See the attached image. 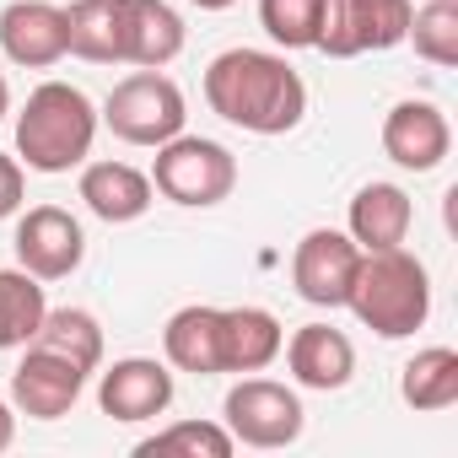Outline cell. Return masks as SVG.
Listing matches in <instances>:
<instances>
[{
  "mask_svg": "<svg viewBox=\"0 0 458 458\" xmlns=\"http://www.w3.org/2000/svg\"><path fill=\"white\" fill-rule=\"evenodd\" d=\"M205 103L226 124L249 135H286L308 114V87L286 55L270 49H226L205 65Z\"/></svg>",
  "mask_w": 458,
  "mask_h": 458,
  "instance_id": "6da1fadb",
  "label": "cell"
},
{
  "mask_svg": "<svg viewBox=\"0 0 458 458\" xmlns=\"http://www.w3.org/2000/svg\"><path fill=\"white\" fill-rule=\"evenodd\" d=\"M98 140V108L71 81H44L28 92L17 114V157L33 173H71L92 157Z\"/></svg>",
  "mask_w": 458,
  "mask_h": 458,
  "instance_id": "7a4b0ae2",
  "label": "cell"
},
{
  "mask_svg": "<svg viewBox=\"0 0 458 458\" xmlns=\"http://www.w3.org/2000/svg\"><path fill=\"white\" fill-rule=\"evenodd\" d=\"M345 308H351L372 335L404 340V335H415V329L431 318V276H426V265H420L404 243H399V249L361 254Z\"/></svg>",
  "mask_w": 458,
  "mask_h": 458,
  "instance_id": "3957f363",
  "label": "cell"
},
{
  "mask_svg": "<svg viewBox=\"0 0 458 458\" xmlns=\"http://www.w3.org/2000/svg\"><path fill=\"white\" fill-rule=\"evenodd\" d=\"M146 178L162 199L205 210V205H221L238 189V157L221 140H205V135H173L157 146V162Z\"/></svg>",
  "mask_w": 458,
  "mask_h": 458,
  "instance_id": "277c9868",
  "label": "cell"
},
{
  "mask_svg": "<svg viewBox=\"0 0 458 458\" xmlns=\"http://www.w3.org/2000/svg\"><path fill=\"white\" fill-rule=\"evenodd\" d=\"M124 146H162V140H173V135H183V119H189V108H183V92H178V81L173 76H162V71H135V76H124L114 92H108V103H103V114H98Z\"/></svg>",
  "mask_w": 458,
  "mask_h": 458,
  "instance_id": "5b68a950",
  "label": "cell"
},
{
  "mask_svg": "<svg viewBox=\"0 0 458 458\" xmlns=\"http://www.w3.org/2000/svg\"><path fill=\"white\" fill-rule=\"evenodd\" d=\"M221 426L233 431V442L270 453V447H292L302 437L308 410H302L297 388H286L276 377H249L243 372V383H233L226 399H221Z\"/></svg>",
  "mask_w": 458,
  "mask_h": 458,
  "instance_id": "8992f818",
  "label": "cell"
},
{
  "mask_svg": "<svg viewBox=\"0 0 458 458\" xmlns=\"http://www.w3.org/2000/svg\"><path fill=\"white\" fill-rule=\"evenodd\" d=\"M415 0H324L318 22V55L329 60H356L372 49H394L410 38Z\"/></svg>",
  "mask_w": 458,
  "mask_h": 458,
  "instance_id": "52a82bcc",
  "label": "cell"
},
{
  "mask_svg": "<svg viewBox=\"0 0 458 458\" xmlns=\"http://www.w3.org/2000/svg\"><path fill=\"white\" fill-rule=\"evenodd\" d=\"M17 265L38 281H65L81 270L87 259V233H81V221L60 205H33L22 221H17Z\"/></svg>",
  "mask_w": 458,
  "mask_h": 458,
  "instance_id": "ba28073f",
  "label": "cell"
},
{
  "mask_svg": "<svg viewBox=\"0 0 458 458\" xmlns=\"http://www.w3.org/2000/svg\"><path fill=\"white\" fill-rule=\"evenodd\" d=\"M356 265H361V249L351 243V233L313 226V233L297 243V254H292V286L313 308H345Z\"/></svg>",
  "mask_w": 458,
  "mask_h": 458,
  "instance_id": "9c48e42d",
  "label": "cell"
},
{
  "mask_svg": "<svg viewBox=\"0 0 458 458\" xmlns=\"http://www.w3.org/2000/svg\"><path fill=\"white\" fill-rule=\"evenodd\" d=\"M28 356L17 361L12 372V410L28 415V420H60L76 410L81 388H87V372L44 345H22Z\"/></svg>",
  "mask_w": 458,
  "mask_h": 458,
  "instance_id": "30bf717a",
  "label": "cell"
},
{
  "mask_svg": "<svg viewBox=\"0 0 458 458\" xmlns=\"http://www.w3.org/2000/svg\"><path fill=\"white\" fill-rule=\"evenodd\" d=\"M167 404H173V367L157 356H124L98 383V410L124 426L157 420V415H167Z\"/></svg>",
  "mask_w": 458,
  "mask_h": 458,
  "instance_id": "8fae6325",
  "label": "cell"
},
{
  "mask_svg": "<svg viewBox=\"0 0 458 458\" xmlns=\"http://www.w3.org/2000/svg\"><path fill=\"white\" fill-rule=\"evenodd\" d=\"M453 151V130H447V114L426 98H404L388 108L383 119V157L404 173H431L442 167Z\"/></svg>",
  "mask_w": 458,
  "mask_h": 458,
  "instance_id": "7c38bea8",
  "label": "cell"
},
{
  "mask_svg": "<svg viewBox=\"0 0 458 458\" xmlns=\"http://www.w3.org/2000/svg\"><path fill=\"white\" fill-rule=\"evenodd\" d=\"M0 49H6L12 65L22 71H49L71 55V38H65V12L55 0H12L0 12Z\"/></svg>",
  "mask_w": 458,
  "mask_h": 458,
  "instance_id": "4fadbf2b",
  "label": "cell"
},
{
  "mask_svg": "<svg viewBox=\"0 0 458 458\" xmlns=\"http://www.w3.org/2000/svg\"><path fill=\"white\" fill-rule=\"evenodd\" d=\"M281 351H286V367H292L297 388L335 394V388H345L356 377V345L335 324H302Z\"/></svg>",
  "mask_w": 458,
  "mask_h": 458,
  "instance_id": "5bb4252c",
  "label": "cell"
},
{
  "mask_svg": "<svg viewBox=\"0 0 458 458\" xmlns=\"http://www.w3.org/2000/svg\"><path fill=\"white\" fill-rule=\"evenodd\" d=\"M124 17V65L162 71L183 55V17L167 0H119Z\"/></svg>",
  "mask_w": 458,
  "mask_h": 458,
  "instance_id": "9a60e30c",
  "label": "cell"
},
{
  "mask_svg": "<svg viewBox=\"0 0 458 458\" xmlns=\"http://www.w3.org/2000/svg\"><path fill=\"white\" fill-rule=\"evenodd\" d=\"M81 199L98 221L108 226H124V221H140L157 199L151 178L130 162H81Z\"/></svg>",
  "mask_w": 458,
  "mask_h": 458,
  "instance_id": "2e32d148",
  "label": "cell"
},
{
  "mask_svg": "<svg viewBox=\"0 0 458 458\" xmlns=\"http://www.w3.org/2000/svg\"><path fill=\"white\" fill-rule=\"evenodd\" d=\"M286 345V329L270 308H221V372H265Z\"/></svg>",
  "mask_w": 458,
  "mask_h": 458,
  "instance_id": "e0dca14e",
  "label": "cell"
},
{
  "mask_svg": "<svg viewBox=\"0 0 458 458\" xmlns=\"http://www.w3.org/2000/svg\"><path fill=\"white\" fill-rule=\"evenodd\" d=\"M410 221H415V205L399 183H361L351 199V243L361 254L399 249L410 238Z\"/></svg>",
  "mask_w": 458,
  "mask_h": 458,
  "instance_id": "ac0fdd59",
  "label": "cell"
},
{
  "mask_svg": "<svg viewBox=\"0 0 458 458\" xmlns=\"http://www.w3.org/2000/svg\"><path fill=\"white\" fill-rule=\"evenodd\" d=\"M162 356L173 372L216 377L221 372V308H205V302L178 308L162 329Z\"/></svg>",
  "mask_w": 458,
  "mask_h": 458,
  "instance_id": "d6986e66",
  "label": "cell"
},
{
  "mask_svg": "<svg viewBox=\"0 0 458 458\" xmlns=\"http://www.w3.org/2000/svg\"><path fill=\"white\" fill-rule=\"evenodd\" d=\"M399 399L420 415L453 410L458 404V351L453 345H426L404 361L399 372Z\"/></svg>",
  "mask_w": 458,
  "mask_h": 458,
  "instance_id": "ffe728a7",
  "label": "cell"
},
{
  "mask_svg": "<svg viewBox=\"0 0 458 458\" xmlns=\"http://www.w3.org/2000/svg\"><path fill=\"white\" fill-rule=\"evenodd\" d=\"M65 38L76 60L92 65H124V17L119 0H76L65 12Z\"/></svg>",
  "mask_w": 458,
  "mask_h": 458,
  "instance_id": "44dd1931",
  "label": "cell"
},
{
  "mask_svg": "<svg viewBox=\"0 0 458 458\" xmlns=\"http://www.w3.org/2000/svg\"><path fill=\"white\" fill-rule=\"evenodd\" d=\"M28 345H44V351L65 356V361H76L87 377L103 367V324L87 308H49L44 324H38V335Z\"/></svg>",
  "mask_w": 458,
  "mask_h": 458,
  "instance_id": "7402d4cb",
  "label": "cell"
},
{
  "mask_svg": "<svg viewBox=\"0 0 458 458\" xmlns=\"http://www.w3.org/2000/svg\"><path fill=\"white\" fill-rule=\"evenodd\" d=\"M49 302H44V281L28 276L22 265L17 270H0V351H22L38 324H44Z\"/></svg>",
  "mask_w": 458,
  "mask_h": 458,
  "instance_id": "603a6c76",
  "label": "cell"
},
{
  "mask_svg": "<svg viewBox=\"0 0 458 458\" xmlns=\"http://www.w3.org/2000/svg\"><path fill=\"white\" fill-rule=\"evenodd\" d=\"M233 431L221 420H173L162 426L157 437H146L135 453L140 458H157V453H189V458H233Z\"/></svg>",
  "mask_w": 458,
  "mask_h": 458,
  "instance_id": "cb8c5ba5",
  "label": "cell"
},
{
  "mask_svg": "<svg viewBox=\"0 0 458 458\" xmlns=\"http://www.w3.org/2000/svg\"><path fill=\"white\" fill-rule=\"evenodd\" d=\"M410 38L426 65H458V0H426L410 17Z\"/></svg>",
  "mask_w": 458,
  "mask_h": 458,
  "instance_id": "d4e9b609",
  "label": "cell"
},
{
  "mask_svg": "<svg viewBox=\"0 0 458 458\" xmlns=\"http://www.w3.org/2000/svg\"><path fill=\"white\" fill-rule=\"evenodd\" d=\"M324 22V0H259V28L281 49H313Z\"/></svg>",
  "mask_w": 458,
  "mask_h": 458,
  "instance_id": "484cf974",
  "label": "cell"
},
{
  "mask_svg": "<svg viewBox=\"0 0 458 458\" xmlns=\"http://www.w3.org/2000/svg\"><path fill=\"white\" fill-rule=\"evenodd\" d=\"M22 194H28V173H22V162L0 151V221L22 210Z\"/></svg>",
  "mask_w": 458,
  "mask_h": 458,
  "instance_id": "4316f807",
  "label": "cell"
},
{
  "mask_svg": "<svg viewBox=\"0 0 458 458\" xmlns=\"http://www.w3.org/2000/svg\"><path fill=\"white\" fill-rule=\"evenodd\" d=\"M17 442V410L6 404V399H0V453H6Z\"/></svg>",
  "mask_w": 458,
  "mask_h": 458,
  "instance_id": "83f0119b",
  "label": "cell"
},
{
  "mask_svg": "<svg viewBox=\"0 0 458 458\" xmlns=\"http://www.w3.org/2000/svg\"><path fill=\"white\" fill-rule=\"evenodd\" d=\"M189 6H199V12H226L233 0H189Z\"/></svg>",
  "mask_w": 458,
  "mask_h": 458,
  "instance_id": "f1b7e54d",
  "label": "cell"
},
{
  "mask_svg": "<svg viewBox=\"0 0 458 458\" xmlns=\"http://www.w3.org/2000/svg\"><path fill=\"white\" fill-rule=\"evenodd\" d=\"M12 114V87H6V76H0V119Z\"/></svg>",
  "mask_w": 458,
  "mask_h": 458,
  "instance_id": "f546056e",
  "label": "cell"
}]
</instances>
